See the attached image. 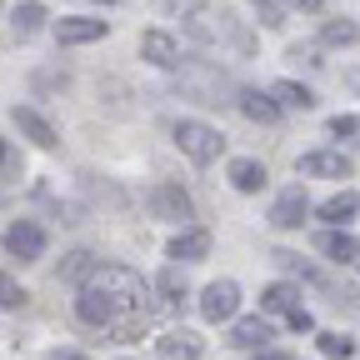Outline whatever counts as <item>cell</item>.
I'll return each mask as SVG.
<instances>
[{
    "mask_svg": "<svg viewBox=\"0 0 360 360\" xmlns=\"http://www.w3.org/2000/svg\"><path fill=\"white\" fill-rule=\"evenodd\" d=\"M85 290H101V295H110L120 310H141V300L150 295V285L135 276L130 265H101L96 276L85 281Z\"/></svg>",
    "mask_w": 360,
    "mask_h": 360,
    "instance_id": "cell-1",
    "label": "cell"
},
{
    "mask_svg": "<svg viewBox=\"0 0 360 360\" xmlns=\"http://www.w3.org/2000/svg\"><path fill=\"white\" fill-rule=\"evenodd\" d=\"M175 146H180V155H191L195 165H210L215 155H220V130L215 125H205V120H175Z\"/></svg>",
    "mask_w": 360,
    "mask_h": 360,
    "instance_id": "cell-2",
    "label": "cell"
},
{
    "mask_svg": "<svg viewBox=\"0 0 360 360\" xmlns=\"http://www.w3.org/2000/svg\"><path fill=\"white\" fill-rule=\"evenodd\" d=\"M150 215L155 220H195V200L180 191V186H170V180H160V186H150Z\"/></svg>",
    "mask_w": 360,
    "mask_h": 360,
    "instance_id": "cell-3",
    "label": "cell"
},
{
    "mask_svg": "<svg viewBox=\"0 0 360 360\" xmlns=\"http://www.w3.org/2000/svg\"><path fill=\"white\" fill-rule=\"evenodd\" d=\"M236 310H240V285H236V281H210V285H205V295H200V315H205L210 326L236 321Z\"/></svg>",
    "mask_w": 360,
    "mask_h": 360,
    "instance_id": "cell-4",
    "label": "cell"
},
{
    "mask_svg": "<svg viewBox=\"0 0 360 360\" xmlns=\"http://www.w3.org/2000/svg\"><path fill=\"white\" fill-rule=\"evenodd\" d=\"M6 255L20 260V265L40 260V255H45V231H40L35 220H15L11 231H6Z\"/></svg>",
    "mask_w": 360,
    "mask_h": 360,
    "instance_id": "cell-5",
    "label": "cell"
},
{
    "mask_svg": "<svg viewBox=\"0 0 360 360\" xmlns=\"http://www.w3.org/2000/svg\"><path fill=\"white\" fill-rule=\"evenodd\" d=\"M75 321H80V326H96V330H110V326L120 321V305H115L110 295H101V290H80Z\"/></svg>",
    "mask_w": 360,
    "mask_h": 360,
    "instance_id": "cell-6",
    "label": "cell"
},
{
    "mask_svg": "<svg viewBox=\"0 0 360 360\" xmlns=\"http://www.w3.org/2000/svg\"><path fill=\"white\" fill-rule=\"evenodd\" d=\"M300 175L350 180V175H355V160H350V155H340V150H305V155H300Z\"/></svg>",
    "mask_w": 360,
    "mask_h": 360,
    "instance_id": "cell-7",
    "label": "cell"
},
{
    "mask_svg": "<svg viewBox=\"0 0 360 360\" xmlns=\"http://www.w3.org/2000/svg\"><path fill=\"white\" fill-rule=\"evenodd\" d=\"M105 35H110V20H90V15H65L56 25L60 45H90V40H105Z\"/></svg>",
    "mask_w": 360,
    "mask_h": 360,
    "instance_id": "cell-8",
    "label": "cell"
},
{
    "mask_svg": "<svg viewBox=\"0 0 360 360\" xmlns=\"http://www.w3.org/2000/svg\"><path fill=\"white\" fill-rule=\"evenodd\" d=\"M305 210H310L305 191H300V186H290V191H281V195H276V205H270V225H281V231H300Z\"/></svg>",
    "mask_w": 360,
    "mask_h": 360,
    "instance_id": "cell-9",
    "label": "cell"
},
{
    "mask_svg": "<svg viewBox=\"0 0 360 360\" xmlns=\"http://www.w3.org/2000/svg\"><path fill=\"white\" fill-rule=\"evenodd\" d=\"M11 120L20 125V135H25V141H35L40 150H56V141H60V135H56V125L45 120L40 110H30V105H15V110H11Z\"/></svg>",
    "mask_w": 360,
    "mask_h": 360,
    "instance_id": "cell-10",
    "label": "cell"
},
{
    "mask_svg": "<svg viewBox=\"0 0 360 360\" xmlns=\"http://www.w3.org/2000/svg\"><path fill=\"white\" fill-rule=\"evenodd\" d=\"M141 60H150V65H160V70H175V65H180V45H175V35L146 30V35H141Z\"/></svg>",
    "mask_w": 360,
    "mask_h": 360,
    "instance_id": "cell-11",
    "label": "cell"
},
{
    "mask_svg": "<svg viewBox=\"0 0 360 360\" xmlns=\"http://www.w3.org/2000/svg\"><path fill=\"white\" fill-rule=\"evenodd\" d=\"M315 245H321V255L335 260V265H355V260H360V240L345 231V225H330V231L315 240Z\"/></svg>",
    "mask_w": 360,
    "mask_h": 360,
    "instance_id": "cell-12",
    "label": "cell"
},
{
    "mask_svg": "<svg viewBox=\"0 0 360 360\" xmlns=\"http://www.w3.org/2000/svg\"><path fill=\"white\" fill-rule=\"evenodd\" d=\"M200 335L195 330H165L160 340H155V355L160 360H200Z\"/></svg>",
    "mask_w": 360,
    "mask_h": 360,
    "instance_id": "cell-13",
    "label": "cell"
},
{
    "mask_svg": "<svg viewBox=\"0 0 360 360\" xmlns=\"http://www.w3.org/2000/svg\"><path fill=\"white\" fill-rule=\"evenodd\" d=\"M170 260H205L210 255V231H200V225H186L170 245H165Z\"/></svg>",
    "mask_w": 360,
    "mask_h": 360,
    "instance_id": "cell-14",
    "label": "cell"
},
{
    "mask_svg": "<svg viewBox=\"0 0 360 360\" xmlns=\"http://www.w3.org/2000/svg\"><path fill=\"white\" fill-rule=\"evenodd\" d=\"M290 310H300V290L290 281H276L260 290V315H290Z\"/></svg>",
    "mask_w": 360,
    "mask_h": 360,
    "instance_id": "cell-15",
    "label": "cell"
},
{
    "mask_svg": "<svg viewBox=\"0 0 360 360\" xmlns=\"http://www.w3.org/2000/svg\"><path fill=\"white\" fill-rule=\"evenodd\" d=\"M265 340H270V321H265V315H245V321L231 326V345H240V350H260Z\"/></svg>",
    "mask_w": 360,
    "mask_h": 360,
    "instance_id": "cell-16",
    "label": "cell"
},
{
    "mask_svg": "<svg viewBox=\"0 0 360 360\" xmlns=\"http://www.w3.org/2000/svg\"><path fill=\"white\" fill-rule=\"evenodd\" d=\"M240 110H245L250 120H260V125H276V120H281V105H276L270 90H240Z\"/></svg>",
    "mask_w": 360,
    "mask_h": 360,
    "instance_id": "cell-17",
    "label": "cell"
},
{
    "mask_svg": "<svg viewBox=\"0 0 360 360\" xmlns=\"http://www.w3.org/2000/svg\"><path fill=\"white\" fill-rule=\"evenodd\" d=\"M265 165L260 160H231V186L240 191V195H255V191H265Z\"/></svg>",
    "mask_w": 360,
    "mask_h": 360,
    "instance_id": "cell-18",
    "label": "cell"
},
{
    "mask_svg": "<svg viewBox=\"0 0 360 360\" xmlns=\"http://www.w3.org/2000/svg\"><path fill=\"white\" fill-rule=\"evenodd\" d=\"M270 96H276L281 110H310L315 105L310 85H300V80H276V85H270Z\"/></svg>",
    "mask_w": 360,
    "mask_h": 360,
    "instance_id": "cell-19",
    "label": "cell"
},
{
    "mask_svg": "<svg viewBox=\"0 0 360 360\" xmlns=\"http://www.w3.org/2000/svg\"><path fill=\"white\" fill-rule=\"evenodd\" d=\"M355 210H360V195H355V191H335L330 200H321V210H315V215H321L326 225H345Z\"/></svg>",
    "mask_w": 360,
    "mask_h": 360,
    "instance_id": "cell-20",
    "label": "cell"
},
{
    "mask_svg": "<svg viewBox=\"0 0 360 360\" xmlns=\"http://www.w3.org/2000/svg\"><path fill=\"white\" fill-rule=\"evenodd\" d=\"M101 270V260L90 255V250H70L65 260H60V281H70V285H85L90 276Z\"/></svg>",
    "mask_w": 360,
    "mask_h": 360,
    "instance_id": "cell-21",
    "label": "cell"
},
{
    "mask_svg": "<svg viewBox=\"0 0 360 360\" xmlns=\"http://www.w3.org/2000/svg\"><path fill=\"white\" fill-rule=\"evenodd\" d=\"M155 290H160V305L165 310H180V305H186V276H180V270L170 265V270H160V281H155Z\"/></svg>",
    "mask_w": 360,
    "mask_h": 360,
    "instance_id": "cell-22",
    "label": "cell"
},
{
    "mask_svg": "<svg viewBox=\"0 0 360 360\" xmlns=\"http://www.w3.org/2000/svg\"><path fill=\"white\" fill-rule=\"evenodd\" d=\"M315 345H321L326 360H350V355H355V340H350L345 330H321V335H315Z\"/></svg>",
    "mask_w": 360,
    "mask_h": 360,
    "instance_id": "cell-23",
    "label": "cell"
},
{
    "mask_svg": "<svg viewBox=\"0 0 360 360\" xmlns=\"http://www.w3.org/2000/svg\"><path fill=\"white\" fill-rule=\"evenodd\" d=\"M355 40H360V25H355V20H345V15L321 25V45H355Z\"/></svg>",
    "mask_w": 360,
    "mask_h": 360,
    "instance_id": "cell-24",
    "label": "cell"
},
{
    "mask_svg": "<svg viewBox=\"0 0 360 360\" xmlns=\"http://www.w3.org/2000/svg\"><path fill=\"white\" fill-rule=\"evenodd\" d=\"M45 25V6L40 0H25V6H15V35H35Z\"/></svg>",
    "mask_w": 360,
    "mask_h": 360,
    "instance_id": "cell-25",
    "label": "cell"
},
{
    "mask_svg": "<svg viewBox=\"0 0 360 360\" xmlns=\"http://www.w3.org/2000/svg\"><path fill=\"white\" fill-rule=\"evenodd\" d=\"M250 6H255L260 25H270V30H276V25H285V0H250Z\"/></svg>",
    "mask_w": 360,
    "mask_h": 360,
    "instance_id": "cell-26",
    "label": "cell"
},
{
    "mask_svg": "<svg viewBox=\"0 0 360 360\" xmlns=\"http://www.w3.org/2000/svg\"><path fill=\"white\" fill-rule=\"evenodd\" d=\"M25 300H30V295H25V290H20L11 276H0V310H20Z\"/></svg>",
    "mask_w": 360,
    "mask_h": 360,
    "instance_id": "cell-27",
    "label": "cell"
},
{
    "mask_svg": "<svg viewBox=\"0 0 360 360\" xmlns=\"http://www.w3.org/2000/svg\"><path fill=\"white\" fill-rule=\"evenodd\" d=\"M160 11H170V15H205V0H160Z\"/></svg>",
    "mask_w": 360,
    "mask_h": 360,
    "instance_id": "cell-28",
    "label": "cell"
},
{
    "mask_svg": "<svg viewBox=\"0 0 360 360\" xmlns=\"http://www.w3.org/2000/svg\"><path fill=\"white\" fill-rule=\"evenodd\" d=\"M355 130H360L355 115H335V120H330V135H355Z\"/></svg>",
    "mask_w": 360,
    "mask_h": 360,
    "instance_id": "cell-29",
    "label": "cell"
},
{
    "mask_svg": "<svg viewBox=\"0 0 360 360\" xmlns=\"http://www.w3.org/2000/svg\"><path fill=\"white\" fill-rule=\"evenodd\" d=\"M285 321H290V330H315V321H310V310H290Z\"/></svg>",
    "mask_w": 360,
    "mask_h": 360,
    "instance_id": "cell-30",
    "label": "cell"
},
{
    "mask_svg": "<svg viewBox=\"0 0 360 360\" xmlns=\"http://www.w3.org/2000/svg\"><path fill=\"white\" fill-rule=\"evenodd\" d=\"M255 360H290V355H281V350H255Z\"/></svg>",
    "mask_w": 360,
    "mask_h": 360,
    "instance_id": "cell-31",
    "label": "cell"
},
{
    "mask_svg": "<svg viewBox=\"0 0 360 360\" xmlns=\"http://www.w3.org/2000/svg\"><path fill=\"white\" fill-rule=\"evenodd\" d=\"M51 360H85V355H80V350H56Z\"/></svg>",
    "mask_w": 360,
    "mask_h": 360,
    "instance_id": "cell-32",
    "label": "cell"
},
{
    "mask_svg": "<svg viewBox=\"0 0 360 360\" xmlns=\"http://www.w3.org/2000/svg\"><path fill=\"white\" fill-rule=\"evenodd\" d=\"M295 6H300V11H321V0H295Z\"/></svg>",
    "mask_w": 360,
    "mask_h": 360,
    "instance_id": "cell-33",
    "label": "cell"
},
{
    "mask_svg": "<svg viewBox=\"0 0 360 360\" xmlns=\"http://www.w3.org/2000/svg\"><path fill=\"white\" fill-rule=\"evenodd\" d=\"M345 80H350V85H355V90H360V70H350V75H345Z\"/></svg>",
    "mask_w": 360,
    "mask_h": 360,
    "instance_id": "cell-34",
    "label": "cell"
},
{
    "mask_svg": "<svg viewBox=\"0 0 360 360\" xmlns=\"http://www.w3.org/2000/svg\"><path fill=\"white\" fill-rule=\"evenodd\" d=\"M0 160H6V141H0Z\"/></svg>",
    "mask_w": 360,
    "mask_h": 360,
    "instance_id": "cell-35",
    "label": "cell"
},
{
    "mask_svg": "<svg viewBox=\"0 0 360 360\" xmlns=\"http://www.w3.org/2000/svg\"><path fill=\"white\" fill-rule=\"evenodd\" d=\"M101 6H115V0H101Z\"/></svg>",
    "mask_w": 360,
    "mask_h": 360,
    "instance_id": "cell-36",
    "label": "cell"
},
{
    "mask_svg": "<svg viewBox=\"0 0 360 360\" xmlns=\"http://www.w3.org/2000/svg\"><path fill=\"white\" fill-rule=\"evenodd\" d=\"M355 265H360V260H355Z\"/></svg>",
    "mask_w": 360,
    "mask_h": 360,
    "instance_id": "cell-37",
    "label": "cell"
}]
</instances>
